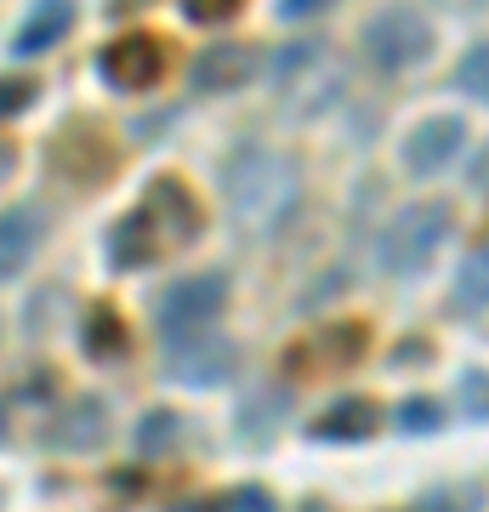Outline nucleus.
I'll return each instance as SVG.
<instances>
[{"label":"nucleus","mask_w":489,"mask_h":512,"mask_svg":"<svg viewBox=\"0 0 489 512\" xmlns=\"http://www.w3.org/2000/svg\"><path fill=\"white\" fill-rule=\"evenodd\" d=\"M165 57H171V46L154 35H120L103 52V80L109 86H120V92H148L154 80H165Z\"/></svg>","instance_id":"obj_6"},{"label":"nucleus","mask_w":489,"mask_h":512,"mask_svg":"<svg viewBox=\"0 0 489 512\" xmlns=\"http://www.w3.org/2000/svg\"><path fill=\"white\" fill-rule=\"evenodd\" d=\"M421 512H484V484H450L421 501Z\"/></svg>","instance_id":"obj_18"},{"label":"nucleus","mask_w":489,"mask_h":512,"mask_svg":"<svg viewBox=\"0 0 489 512\" xmlns=\"http://www.w3.org/2000/svg\"><path fill=\"white\" fill-rule=\"evenodd\" d=\"M57 165L69 171V177H103V171H114V148L109 137H97L91 126L69 131V137H57Z\"/></svg>","instance_id":"obj_12"},{"label":"nucleus","mask_w":489,"mask_h":512,"mask_svg":"<svg viewBox=\"0 0 489 512\" xmlns=\"http://www.w3.org/2000/svg\"><path fill=\"white\" fill-rule=\"evenodd\" d=\"M40 245H46V211L29 200L6 205L0 211V279H18L35 262Z\"/></svg>","instance_id":"obj_8"},{"label":"nucleus","mask_w":489,"mask_h":512,"mask_svg":"<svg viewBox=\"0 0 489 512\" xmlns=\"http://www.w3.org/2000/svg\"><path fill=\"white\" fill-rule=\"evenodd\" d=\"M0 439H6V410H0Z\"/></svg>","instance_id":"obj_28"},{"label":"nucleus","mask_w":489,"mask_h":512,"mask_svg":"<svg viewBox=\"0 0 489 512\" xmlns=\"http://www.w3.org/2000/svg\"><path fill=\"white\" fill-rule=\"evenodd\" d=\"M74 23V0H35V12L18 23V52H46L69 35Z\"/></svg>","instance_id":"obj_13"},{"label":"nucleus","mask_w":489,"mask_h":512,"mask_svg":"<svg viewBox=\"0 0 489 512\" xmlns=\"http://www.w3.org/2000/svg\"><path fill=\"white\" fill-rule=\"evenodd\" d=\"M35 103V80L29 74H0V120H12Z\"/></svg>","instance_id":"obj_20"},{"label":"nucleus","mask_w":489,"mask_h":512,"mask_svg":"<svg viewBox=\"0 0 489 512\" xmlns=\"http://www.w3.org/2000/svg\"><path fill=\"white\" fill-rule=\"evenodd\" d=\"M171 376L177 382H194V387H217L234 376V348L222 336H211V330L182 336V342H171Z\"/></svg>","instance_id":"obj_9"},{"label":"nucleus","mask_w":489,"mask_h":512,"mask_svg":"<svg viewBox=\"0 0 489 512\" xmlns=\"http://www.w3.org/2000/svg\"><path fill=\"white\" fill-rule=\"evenodd\" d=\"M364 348H370V330L364 325H319L285 348V376H296V382H330L336 370L359 365Z\"/></svg>","instance_id":"obj_3"},{"label":"nucleus","mask_w":489,"mask_h":512,"mask_svg":"<svg viewBox=\"0 0 489 512\" xmlns=\"http://www.w3.org/2000/svg\"><path fill=\"white\" fill-rule=\"evenodd\" d=\"M450 228H455L450 200H421L410 211H399L393 228L381 234V268L387 274H416V268H427V256L450 239Z\"/></svg>","instance_id":"obj_2"},{"label":"nucleus","mask_w":489,"mask_h":512,"mask_svg":"<svg viewBox=\"0 0 489 512\" xmlns=\"http://www.w3.org/2000/svg\"><path fill=\"white\" fill-rule=\"evenodd\" d=\"M455 86H461V92H472L478 103H489V40H484V46H472V52L461 57Z\"/></svg>","instance_id":"obj_19"},{"label":"nucleus","mask_w":489,"mask_h":512,"mask_svg":"<svg viewBox=\"0 0 489 512\" xmlns=\"http://www.w3.org/2000/svg\"><path fill=\"white\" fill-rule=\"evenodd\" d=\"M404 421H410L416 433H427V427L438 421V410H433V404H421V399H410V404H404Z\"/></svg>","instance_id":"obj_23"},{"label":"nucleus","mask_w":489,"mask_h":512,"mask_svg":"<svg viewBox=\"0 0 489 512\" xmlns=\"http://www.w3.org/2000/svg\"><path fill=\"white\" fill-rule=\"evenodd\" d=\"M472 177H478V188H489V154L478 160V171H472Z\"/></svg>","instance_id":"obj_26"},{"label":"nucleus","mask_w":489,"mask_h":512,"mask_svg":"<svg viewBox=\"0 0 489 512\" xmlns=\"http://www.w3.org/2000/svg\"><path fill=\"white\" fill-rule=\"evenodd\" d=\"M239 12V0H188V18L194 23H228Z\"/></svg>","instance_id":"obj_22"},{"label":"nucleus","mask_w":489,"mask_h":512,"mask_svg":"<svg viewBox=\"0 0 489 512\" xmlns=\"http://www.w3.org/2000/svg\"><path fill=\"white\" fill-rule=\"evenodd\" d=\"M455 308L461 313L489 308V245H478V251L455 268Z\"/></svg>","instance_id":"obj_16"},{"label":"nucleus","mask_w":489,"mask_h":512,"mask_svg":"<svg viewBox=\"0 0 489 512\" xmlns=\"http://www.w3.org/2000/svg\"><path fill=\"white\" fill-rule=\"evenodd\" d=\"M143 211L154 217V228L165 234V251H177V245H188V239L200 234V205H194V194L177 183V177H160V183L148 188Z\"/></svg>","instance_id":"obj_10"},{"label":"nucleus","mask_w":489,"mask_h":512,"mask_svg":"<svg viewBox=\"0 0 489 512\" xmlns=\"http://www.w3.org/2000/svg\"><path fill=\"white\" fill-rule=\"evenodd\" d=\"M171 427H177V416H148V421H143V433H137V444H143V450H165V444L177 439Z\"/></svg>","instance_id":"obj_21"},{"label":"nucleus","mask_w":489,"mask_h":512,"mask_svg":"<svg viewBox=\"0 0 489 512\" xmlns=\"http://www.w3.org/2000/svg\"><path fill=\"white\" fill-rule=\"evenodd\" d=\"M251 74V52L245 46H211V52L194 63V92H234Z\"/></svg>","instance_id":"obj_14"},{"label":"nucleus","mask_w":489,"mask_h":512,"mask_svg":"<svg viewBox=\"0 0 489 512\" xmlns=\"http://www.w3.org/2000/svg\"><path fill=\"white\" fill-rule=\"evenodd\" d=\"M234 512H273V501L262 490H239L234 495Z\"/></svg>","instance_id":"obj_25"},{"label":"nucleus","mask_w":489,"mask_h":512,"mask_svg":"<svg viewBox=\"0 0 489 512\" xmlns=\"http://www.w3.org/2000/svg\"><path fill=\"white\" fill-rule=\"evenodd\" d=\"M325 6H330V0H279V12H285V18H319Z\"/></svg>","instance_id":"obj_24"},{"label":"nucleus","mask_w":489,"mask_h":512,"mask_svg":"<svg viewBox=\"0 0 489 512\" xmlns=\"http://www.w3.org/2000/svg\"><path fill=\"white\" fill-rule=\"evenodd\" d=\"M182 512H205V507H182Z\"/></svg>","instance_id":"obj_30"},{"label":"nucleus","mask_w":489,"mask_h":512,"mask_svg":"<svg viewBox=\"0 0 489 512\" xmlns=\"http://www.w3.org/2000/svg\"><path fill=\"white\" fill-rule=\"evenodd\" d=\"M222 194H228V211H234L239 228L273 234V228L296 211V200H302V171H296L290 154L245 148V154L228 160V171H222Z\"/></svg>","instance_id":"obj_1"},{"label":"nucleus","mask_w":489,"mask_h":512,"mask_svg":"<svg viewBox=\"0 0 489 512\" xmlns=\"http://www.w3.org/2000/svg\"><path fill=\"white\" fill-rule=\"evenodd\" d=\"M86 353L91 359H120L126 353V319L114 308H103V302L86 313Z\"/></svg>","instance_id":"obj_17"},{"label":"nucleus","mask_w":489,"mask_h":512,"mask_svg":"<svg viewBox=\"0 0 489 512\" xmlns=\"http://www.w3.org/2000/svg\"><path fill=\"white\" fill-rule=\"evenodd\" d=\"M160 251H165V234L154 228V217H148L143 205L109 234V256L120 262V268H143V262H154Z\"/></svg>","instance_id":"obj_11"},{"label":"nucleus","mask_w":489,"mask_h":512,"mask_svg":"<svg viewBox=\"0 0 489 512\" xmlns=\"http://www.w3.org/2000/svg\"><path fill=\"white\" fill-rule=\"evenodd\" d=\"M222 308H228V285L217 274H205V279H177L171 291H160L154 319H160V330L171 342H182V336H200V330L217 325Z\"/></svg>","instance_id":"obj_5"},{"label":"nucleus","mask_w":489,"mask_h":512,"mask_svg":"<svg viewBox=\"0 0 489 512\" xmlns=\"http://www.w3.org/2000/svg\"><path fill=\"white\" fill-rule=\"evenodd\" d=\"M6 171H12V148L0 143V177H6Z\"/></svg>","instance_id":"obj_27"},{"label":"nucleus","mask_w":489,"mask_h":512,"mask_svg":"<svg viewBox=\"0 0 489 512\" xmlns=\"http://www.w3.org/2000/svg\"><path fill=\"white\" fill-rule=\"evenodd\" d=\"M359 46L381 74H404L433 52V29H427V18H416V12H381V18L364 23Z\"/></svg>","instance_id":"obj_4"},{"label":"nucleus","mask_w":489,"mask_h":512,"mask_svg":"<svg viewBox=\"0 0 489 512\" xmlns=\"http://www.w3.org/2000/svg\"><path fill=\"white\" fill-rule=\"evenodd\" d=\"M381 427V410L370 399H342L319 416V439H370Z\"/></svg>","instance_id":"obj_15"},{"label":"nucleus","mask_w":489,"mask_h":512,"mask_svg":"<svg viewBox=\"0 0 489 512\" xmlns=\"http://www.w3.org/2000/svg\"><path fill=\"white\" fill-rule=\"evenodd\" d=\"M461 154H467V126H461V114H433V120H421V126L410 131V143H404V165H410L416 177L450 171Z\"/></svg>","instance_id":"obj_7"},{"label":"nucleus","mask_w":489,"mask_h":512,"mask_svg":"<svg viewBox=\"0 0 489 512\" xmlns=\"http://www.w3.org/2000/svg\"><path fill=\"white\" fill-rule=\"evenodd\" d=\"M308 512H325V507H319V501H313V507H308Z\"/></svg>","instance_id":"obj_29"}]
</instances>
